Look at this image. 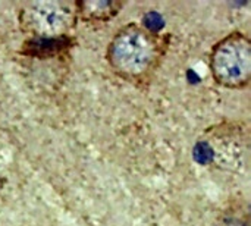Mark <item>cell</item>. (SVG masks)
<instances>
[{"label":"cell","instance_id":"1","mask_svg":"<svg viewBox=\"0 0 251 226\" xmlns=\"http://www.w3.org/2000/svg\"><path fill=\"white\" fill-rule=\"evenodd\" d=\"M169 44V34H160L138 22H128L107 43L106 60L119 78L131 84L149 82L163 62Z\"/></svg>","mask_w":251,"mask_h":226},{"label":"cell","instance_id":"2","mask_svg":"<svg viewBox=\"0 0 251 226\" xmlns=\"http://www.w3.org/2000/svg\"><path fill=\"white\" fill-rule=\"evenodd\" d=\"M213 81L228 90H244L251 81V40L243 31H232L213 44L209 54Z\"/></svg>","mask_w":251,"mask_h":226},{"label":"cell","instance_id":"3","mask_svg":"<svg viewBox=\"0 0 251 226\" xmlns=\"http://www.w3.org/2000/svg\"><path fill=\"white\" fill-rule=\"evenodd\" d=\"M16 19L19 29L28 38L69 37L78 24L75 3L57 0L24 3Z\"/></svg>","mask_w":251,"mask_h":226},{"label":"cell","instance_id":"4","mask_svg":"<svg viewBox=\"0 0 251 226\" xmlns=\"http://www.w3.org/2000/svg\"><path fill=\"white\" fill-rule=\"evenodd\" d=\"M74 46L75 40L72 35L62 38H26L21 46L19 54L38 60L63 59L69 56Z\"/></svg>","mask_w":251,"mask_h":226},{"label":"cell","instance_id":"5","mask_svg":"<svg viewBox=\"0 0 251 226\" xmlns=\"http://www.w3.org/2000/svg\"><path fill=\"white\" fill-rule=\"evenodd\" d=\"M74 3L78 21L88 24L109 22L116 18L125 6V3L119 0H79Z\"/></svg>","mask_w":251,"mask_h":226},{"label":"cell","instance_id":"6","mask_svg":"<svg viewBox=\"0 0 251 226\" xmlns=\"http://www.w3.org/2000/svg\"><path fill=\"white\" fill-rule=\"evenodd\" d=\"M219 226H249V210L243 209L241 204L229 206L226 212H224Z\"/></svg>","mask_w":251,"mask_h":226},{"label":"cell","instance_id":"7","mask_svg":"<svg viewBox=\"0 0 251 226\" xmlns=\"http://www.w3.org/2000/svg\"><path fill=\"white\" fill-rule=\"evenodd\" d=\"M4 185H6V178H4L3 175H0V194H1V191L4 190Z\"/></svg>","mask_w":251,"mask_h":226}]
</instances>
